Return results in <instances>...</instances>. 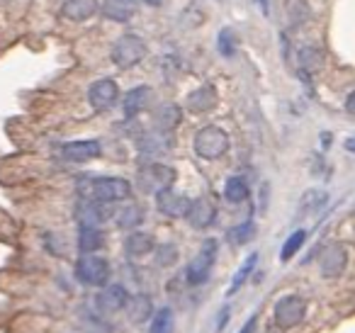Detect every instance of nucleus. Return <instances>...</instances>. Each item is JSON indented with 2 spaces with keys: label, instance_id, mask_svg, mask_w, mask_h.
Instances as JSON below:
<instances>
[{
  "label": "nucleus",
  "instance_id": "obj_20",
  "mask_svg": "<svg viewBox=\"0 0 355 333\" xmlns=\"http://www.w3.org/2000/svg\"><path fill=\"white\" fill-rule=\"evenodd\" d=\"M103 15L114 22H129L137 15V6L132 0H103Z\"/></svg>",
  "mask_w": 355,
  "mask_h": 333
},
{
  "label": "nucleus",
  "instance_id": "obj_7",
  "mask_svg": "<svg viewBox=\"0 0 355 333\" xmlns=\"http://www.w3.org/2000/svg\"><path fill=\"white\" fill-rule=\"evenodd\" d=\"M306 314V302L300 297V294H285L275 302V326L280 331H287V328H295L304 321Z\"/></svg>",
  "mask_w": 355,
  "mask_h": 333
},
{
  "label": "nucleus",
  "instance_id": "obj_14",
  "mask_svg": "<svg viewBox=\"0 0 355 333\" xmlns=\"http://www.w3.org/2000/svg\"><path fill=\"white\" fill-rule=\"evenodd\" d=\"M188 224L193 229H207L214 219H217V207L207 200V197H198V200H190V210L185 214Z\"/></svg>",
  "mask_w": 355,
  "mask_h": 333
},
{
  "label": "nucleus",
  "instance_id": "obj_11",
  "mask_svg": "<svg viewBox=\"0 0 355 333\" xmlns=\"http://www.w3.org/2000/svg\"><path fill=\"white\" fill-rule=\"evenodd\" d=\"M345 265H348V253L340 244H329L324 246L319 255V270L326 280H334L338 275H343Z\"/></svg>",
  "mask_w": 355,
  "mask_h": 333
},
{
  "label": "nucleus",
  "instance_id": "obj_39",
  "mask_svg": "<svg viewBox=\"0 0 355 333\" xmlns=\"http://www.w3.org/2000/svg\"><path fill=\"white\" fill-rule=\"evenodd\" d=\"M263 333H280V328H277V326H275V328H266Z\"/></svg>",
  "mask_w": 355,
  "mask_h": 333
},
{
  "label": "nucleus",
  "instance_id": "obj_27",
  "mask_svg": "<svg viewBox=\"0 0 355 333\" xmlns=\"http://www.w3.org/2000/svg\"><path fill=\"white\" fill-rule=\"evenodd\" d=\"M326 200H329V195L324 190H306L300 200V216L316 214L326 205Z\"/></svg>",
  "mask_w": 355,
  "mask_h": 333
},
{
  "label": "nucleus",
  "instance_id": "obj_22",
  "mask_svg": "<svg viewBox=\"0 0 355 333\" xmlns=\"http://www.w3.org/2000/svg\"><path fill=\"white\" fill-rule=\"evenodd\" d=\"M180 117H183V112L178 105H163L158 112H153V127H156V132L168 134L180 124Z\"/></svg>",
  "mask_w": 355,
  "mask_h": 333
},
{
  "label": "nucleus",
  "instance_id": "obj_9",
  "mask_svg": "<svg viewBox=\"0 0 355 333\" xmlns=\"http://www.w3.org/2000/svg\"><path fill=\"white\" fill-rule=\"evenodd\" d=\"M114 216V210L110 205H103V202H93V200H80L76 205V219H78L80 226H93V229H100L107 219Z\"/></svg>",
  "mask_w": 355,
  "mask_h": 333
},
{
  "label": "nucleus",
  "instance_id": "obj_37",
  "mask_svg": "<svg viewBox=\"0 0 355 333\" xmlns=\"http://www.w3.org/2000/svg\"><path fill=\"white\" fill-rule=\"evenodd\" d=\"M345 151H350V153H355V137H350V139H345Z\"/></svg>",
  "mask_w": 355,
  "mask_h": 333
},
{
  "label": "nucleus",
  "instance_id": "obj_1",
  "mask_svg": "<svg viewBox=\"0 0 355 333\" xmlns=\"http://www.w3.org/2000/svg\"><path fill=\"white\" fill-rule=\"evenodd\" d=\"M78 190L83 195V200L103 202V205H112V202H122L132 195V182L124 178H88V180L78 182Z\"/></svg>",
  "mask_w": 355,
  "mask_h": 333
},
{
  "label": "nucleus",
  "instance_id": "obj_26",
  "mask_svg": "<svg viewBox=\"0 0 355 333\" xmlns=\"http://www.w3.org/2000/svg\"><path fill=\"white\" fill-rule=\"evenodd\" d=\"M248 195H251V190H248V182L243 180L241 176H232L227 180V185H224V197H227V202H232V205L246 202Z\"/></svg>",
  "mask_w": 355,
  "mask_h": 333
},
{
  "label": "nucleus",
  "instance_id": "obj_18",
  "mask_svg": "<svg viewBox=\"0 0 355 333\" xmlns=\"http://www.w3.org/2000/svg\"><path fill=\"white\" fill-rule=\"evenodd\" d=\"M168 148H171V139L161 132H148L139 139V153L144 158H156L161 153H166Z\"/></svg>",
  "mask_w": 355,
  "mask_h": 333
},
{
  "label": "nucleus",
  "instance_id": "obj_21",
  "mask_svg": "<svg viewBox=\"0 0 355 333\" xmlns=\"http://www.w3.org/2000/svg\"><path fill=\"white\" fill-rule=\"evenodd\" d=\"M297 59H300V71L306 76H314L324 69V51L319 46H302L297 51Z\"/></svg>",
  "mask_w": 355,
  "mask_h": 333
},
{
  "label": "nucleus",
  "instance_id": "obj_31",
  "mask_svg": "<svg viewBox=\"0 0 355 333\" xmlns=\"http://www.w3.org/2000/svg\"><path fill=\"white\" fill-rule=\"evenodd\" d=\"M304 241H306V231L304 229H297V231H292L290 234V239L282 244V250H280V260H290L292 255H297L300 253V248L304 246Z\"/></svg>",
  "mask_w": 355,
  "mask_h": 333
},
{
  "label": "nucleus",
  "instance_id": "obj_28",
  "mask_svg": "<svg viewBox=\"0 0 355 333\" xmlns=\"http://www.w3.org/2000/svg\"><path fill=\"white\" fill-rule=\"evenodd\" d=\"M173 331H175V314H173V309H168V307L158 309L151 316L148 333H173Z\"/></svg>",
  "mask_w": 355,
  "mask_h": 333
},
{
  "label": "nucleus",
  "instance_id": "obj_34",
  "mask_svg": "<svg viewBox=\"0 0 355 333\" xmlns=\"http://www.w3.org/2000/svg\"><path fill=\"white\" fill-rule=\"evenodd\" d=\"M256 323H258V316H251L246 323H243V328L239 333H253V331H256Z\"/></svg>",
  "mask_w": 355,
  "mask_h": 333
},
{
  "label": "nucleus",
  "instance_id": "obj_4",
  "mask_svg": "<svg viewBox=\"0 0 355 333\" xmlns=\"http://www.w3.org/2000/svg\"><path fill=\"white\" fill-rule=\"evenodd\" d=\"M193 146L200 158L214 161V158H222L229 151V134L222 127H202L195 134Z\"/></svg>",
  "mask_w": 355,
  "mask_h": 333
},
{
  "label": "nucleus",
  "instance_id": "obj_33",
  "mask_svg": "<svg viewBox=\"0 0 355 333\" xmlns=\"http://www.w3.org/2000/svg\"><path fill=\"white\" fill-rule=\"evenodd\" d=\"M217 46H219V51L227 56V59H232V56H234V35H232V30H222V32H219Z\"/></svg>",
  "mask_w": 355,
  "mask_h": 333
},
{
  "label": "nucleus",
  "instance_id": "obj_15",
  "mask_svg": "<svg viewBox=\"0 0 355 333\" xmlns=\"http://www.w3.org/2000/svg\"><path fill=\"white\" fill-rule=\"evenodd\" d=\"M151 103H153V90L148 85H137V88H132L124 95V103H122L124 117H137L139 112L151 108Z\"/></svg>",
  "mask_w": 355,
  "mask_h": 333
},
{
  "label": "nucleus",
  "instance_id": "obj_13",
  "mask_svg": "<svg viewBox=\"0 0 355 333\" xmlns=\"http://www.w3.org/2000/svg\"><path fill=\"white\" fill-rule=\"evenodd\" d=\"M156 207L161 214L166 216H173V219H178V216H185L190 210V200L185 195H178L175 190H161L156 195Z\"/></svg>",
  "mask_w": 355,
  "mask_h": 333
},
{
  "label": "nucleus",
  "instance_id": "obj_2",
  "mask_svg": "<svg viewBox=\"0 0 355 333\" xmlns=\"http://www.w3.org/2000/svg\"><path fill=\"white\" fill-rule=\"evenodd\" d=\"M217 253H219V241L205 239L202 246H200V250L193 255V260H190L188 268H185V282H188L190 287H200V284L207 282L209 275H212Z\"/></svg>",
  "mask_w": 355,
  "mask_h": 333
},
{
  "label": "nucleus",
  "instance_id": "obj_24",
  "mask_svg": "<svg viewBox=\"0 0 355 333\" xmlns=\"http://www.w3.org/2000/svg\"><path fill=\"white\" fill-rule=\"evenodd\" d=\"M105 244V234L103 229H93V226H80L78 231V250L80 255L88 253H98Z\"/></svg>",
  "mask_w": 355,
  "mask_h": 333
},
{
  "label": "nucleus",
  "instance_id": "obj_16",
  "mask_svg": "<svg viewBox=\"0 0 355 333\" xmlns=\"http://www.w3.org/2000/svg\"><path fill=\"white\" fill-rule=\"evenodd\" d=\"M153 250H156V241H153V236L146 234V231H132V234L127 236V241H124V253L132 260L146 258Z\"/></svg>",
  "mask_w": 355,
  "mask_h": 333
},
{
  "label": "nucleus",
  "instance_id": "obj_35",
  "mask_svg": "<svg viewBox=\"0 0 355 333\" xmlns=\"http://www.w3.org/2000/svg\"><path fill=\"white\" fill-rule=\"evenodd\" d=\"M227 321H229V307H224V311L219 314V323H217V331H222V328L227 326Z\"/></svg>",
  "mask_w": 355,
  "mask_h": 333
},
{
  "label": "nucleus",
  "instance_id": "obj_25",
  "mask_svg": "<svg viewBox=\"0 0 355 333\" xmlns=\"http://www.w3.org/2000/svg\"><path fill=\"white\" fill-rule=\"evenodd\" d=\"M114 221H117L119 229L132 231V229H137V226H141L144 210L139 205H127V207H122L119 212H114Z\"/></svg>",
  "mask_w": 355,
  "mask_h": 333
},
{
  "label": "nucleus",
  "instance_id": "obj_6",
  "mask_svg": "<svg viewBox=\"0 0 355 333\" xmlns=\"http://www.w3.org/2000/svg\"><path fill=\"white\" fill-rule=\"evenodd\" d=\"M76 278L88 287H105L110 280V263L95 253L80 255L76 263Z\"/></svg>",
  "mask_w": 355,
  "mask_h": 333
},
{
  "label": "nucleus",
  "instance_id": "obj_23",
  "mask_svg": "<svg viewBox=\"0 0 355 333\" xmlns=\"http://www.w3.org/2000/svg\"><path fill=\"white\" fill-rule=\"evenodd\" d=\"M214 108H217V93H214L212 85H205V88L195 90L188 98V110L195 114L209 112V110H214Z\"/></svg>",
  "mask_w": 355,
  "mask_h": 333
},
{
  "label": "nucleus",
  "instance_id": "obj_19",
  "mask_svg": "<svg viewBox=\"0 0 355 333\" xmlns=\"http://www.w3.org/2000/svg\"><path fill=\"white\" fill-rule=\"evenodd\" d=\"M127 316L132 323H146L153 316V302L148 294H134L127 302Z\"/></svg>",
  "mask_w": 355,
  "mask_h": 333
},
{
  "label": "nucleus",
  "instance_id": "obj_30",
  "mask_svg": "<svg viewBox=\"0 0 355 333\" xmlns=\"http://www.w3.org/2000/svg\"><path fill=\"white\" fill-rule=\"evenodd\" d=\"M256 265H258V253H251L246 260L241 263V268L236 270V275H234V280H232V287H229V294H236L239 289L246 284V280L251 278V273L256 270Z\"/></svg>",
  "mask_w": 355,
  "mask_h": 333
},
{
  "label": "nucleus",
  "instance_id": "obj_38",
  "mask_svg": "<svg viewBox=\"0 0 355 333\" xmlns=\"http://www.w3.org/2000/svg\"><path fill=\"white\" fill-rule=\"evenodd\" d=\"M144 3H146V6H153V8L161 6V0H144Z\"/></svg>",
  "mask_w": 355,
  "mask_h": 333
},
{
  "label": "nucleus",
  "instance_id": "obj_10",
  "mask_svg": "<svg viewBox=\"0 0 355 333\" xmlns=\"http://www.w3.org/2000/svg\"><path fill=\"white\" fill-rule=\"evenodd\" d=\"M119 100V88L112 78H100L95 83H90L88 88V103L95 112H105Z\"/></svg>",
  "mask_w": 355,
  "mask_h": 333
},
{
  "label": "nucleus",
  "instance_id": "obj_12",
  "mask_svg": "<svg viewBox=\"0 0 355 333\" xmlns=\"http://www.w3.org/2000/svg\"><path fill=\"white\" fill-rule=\"evenodd\" d=\"M100 151H103V146H100V142H95V139L69 142L61 146V158H66V161H71V163H88V161H93V158H98Z\"/></svg>",
  "mask_w": 355,
  "mask_h": 333
},
{
  "label": "nucleus",
  "instance_id": "obj_32",
  "mask_svg": "<svg viewBox=\"0 0 355 333\" xmlns=\"http://www.w3.org/2000/svg\"><path fill=\"white\" fill-rule=\"evenodd\" d=\"M178 260V248L171 244L161 246V248H156V265L158 268H168V265H173Z\"/></svg>",
  "mask_w": 355,
  "mask_h": 333
},
{
  "label": "nucleus",
  "instance_id": "obj_40",
  "mask_svg": "<svg viewBox=\"0 0 355 333\" xmlns=\"http://www.w3.org/2000/svg\"><path fill=\"white\" fill-rule=\"evenodd\" d=\"M258 3H263V12H268V3H266V0H258Z\"/></svg>",
  "mask_w": 355,
  "mask_h": 333
},
{
  "label": "nucleus",
  "instance_id": "obj_36",
  "mask_svg": "<svg viewBox=\"0 0 355 333\" xmlns=\"http://www.w3.org/2000/svg\"><path fill=\"white\" fill-rule=\"evenodd\" d=\"M345 110H348L350 114H355V90L348 95V100H345Z\"/></svg>",
  "mask_w": 355,
  "mask_h": 333
},
{
  "label": "nucleus",
  "instance_id": "obj_5",
  "mask_svg": "<svg viewBox=\"0 0 355 333\" xmlns=\"http://www.w3.org/2000/svg\"><path fill=\"white\" fill-rule=\"evenodd\" d=\"M146 42L139 35H122L112 44V61L119 69H132V66L141 64L144 56H146Z\"/></svg>",
  "mask_w": 355,
  "mask_h": 333
},
{
  "label": "nucleus",
  "instance_id": "obj_8",
  "mask_svg": "<svg viewBox=\"0 0 355 333\" xmlns=\"http://www.w3.org/2000/svg\"><path fill=\"white\" fill-rule=\"evenodd\" d=\"M129 302V292L122 284H105L98 294H95V309L100 316H112V314L122 311Z\"/></svg>",
  "mask_w": 355,
  "mask_h": 333
},
{
  "label": "nucleus",
  "instance_id": "obj_3",
  "mask_svg": "<svg viewBox=\"0 0 355 333\" xmlns=\"http://www.w3.org/2000/svg\"><path fill=\"white\" fill-rule=\"evenodd\" d=\"M173 182H175V168L163 163H146L137 176V187L144 195H158L161 190H168Z\"/></svg>",
  "mask_w": 355,
  "mask_h": 333
},
{
  "label": "nucleus",
  "instance_id": "obj_29",
  "mask_svg": "<svg viewBox=\"0 0 355 333\" xmlns=\"http://www.w3.org/2000/svg\"><path fill=\"white\" fill-rule=\"evenodd\" d=\"M253 236H256V224L253 221H243V224H236L232 226V229H227V241L232 246H246L248 241H253Z\"/></svg>",
  "mask_w": 355,
  "mask_h": 333
},
{
  "label": "nucleus",
  "instance_id": "obj_17",
  "mask_svg": "<svg viewBox=\"0 0 355 333\" xmlns=\"http://www.w3.org/2000/svg\"><path fill=\"white\" fill-rule=\"evenodd\" d=\"M100 3L98 0H66L61 6V15L71 22H85L93 15H98Z\"/></svg>",
  "mask_w": 355,
  "mask_h": 333
}]
</instances>
